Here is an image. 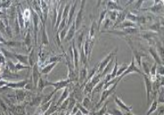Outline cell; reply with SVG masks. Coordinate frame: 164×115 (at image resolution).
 I'll list each match as a JSON object with an SVG mask.
<instances>
[{
  "label": "cell",
  "mask_w": 164,
  "mask_h": 115,
  "mask_svg": "<svg viewBox=\"0 0 164 115\" xmlns=\"http://www.w3.org/2000/svg\"><path fill=\"white\" fill-rule=\"evenodd\" d=\"M106 10L107 11H124L123 7L120 5L118 4L117 1H107L106 2Z\"/></svg>",
  "instance_id": "ac0fdd59"
},
{
  "label": "cell",
  "mask_w": 164,
  "mask_h": 115,
  "mask_svg": "<svg viewBox=\"0 0 164 115\" xmlns=\"http://www.w3.org/2000/svg\"><path fill=\"white\" fill-rule=\"evenodd\" d=\"M118 13H119V11H108L106 16H108V18L112 22H115L117 19V17H118Z\"/></svg>",
  "instance_id": "836d02e7"
},
{
  "label": "cell",
  "mask_w": 164,
  "mask_h": 115,
  "mask_svg": "<svg viewBox=\"0 0 164 115\" xmlns=\"http://www.w3.org/2000/svg\"><path fill=\"white\" fill-rule=\"evenodd\" d=\"M94 41H91L89 39V38L87 37L86 39L84 40V44H83V48H84V55L87 58V60L90 61V56H91V51H92V47L94 44Z\"/></svg>",
  "instance_id": "9c48e42d"
},
{
  "label": "cell",
  "mask_w": 164,
  "mask_h": 115,
  "mask_svg": "<svg viewBox=\"0 0 164 115\" xmlns=\"http://www.w3.org/2000/svg\"><path fill=\"white\" fill-rule=\"evenodd\" d=\"M30 12H31V11H30V10L29 9H26L25 10V11H24L23 18H24V20H25V22H26V24H27V21H29V18H30V15H31Z\"/></svg>",
  "instance_id": "bcb514c9"
},
{
  "label": "cell",
  "mask_w": 164,
  "mask_h": 115,
  "mask_svg": "<svg viewBox=\"0 0 164 115\" xmlns=\"http://www.w3.org/2000/svg\"><path fill=\"white\" fill-rule=\"evenodd\" d=\"M107 11H108L106 10V8H104V9L100 11V13H99V19H98V23H97V26H98L99 29H100V26H102V23L104 22V20L105 19V18H106Z\"/></svg>",
  "instance_id": "f1b7e54d"
},
{
  "label": "cell",
  "mask_w": 164,
  "mask_h": 115,
  "mask_svg": "<svg viewBox=\"0 0 164 115\" xmlns=\"http://www.w3.org/2000/svg\"><path fill=\"white\" fill-rule=\"evenodd\" d=\"M133 72H137V73H139V74H142V75H143L142 71H141L138 66H137V65H136V63H135V60H134L133 57V59H132V61L130 63V65H128L126 70L121 74L120 76L119 77V79L120 80H122V79H123L124 77H126V75H128L130 73H133Z\"/></svg>",
  "instance_id": "7a4b0ae2"
},
{
  "label": "cell",
  "mask_w": 164,
  "mask_h": 115,
  "mask_svg": "<svg viewBox=\"0 0 164 115\" xmlns=\"http://www.w3.org/2000/svg\"><path fill=\"white\" fill-rule=\"evenodd\" d=\"M87 75H88L87 66H83L82 69L79 71V76H78V80L80 81V83H82V85L84 84V82L86 80Z\"/></svg>",
  "instance_id": "484cf974"
},
{
  "label": "cell",
  "mask_w": 164,
  "mask_h": 115,
  "mask_svg": "<svg viewBox=\"0 0 164 115\" xmlns=\"http://www.w3.org/2000/svg\"><path fill=\"white\" fill-rule=\"evenodd\" d=\"M99 28L97 26V23L96 22L95 20L92 21V24L90 26V34H89V39L91 40V41H94L95 42L96 38H97V35L98 34L99 32Z\"/></svg>",
  "instance_id": "5bb4252c"
},
{
  "label": "cell",
  "mask_w": 164,
  "mask_h": 115,
  "mask_svg": "<svg viewBox=\"0 0 164 115\" xmlns=\"http://www.w3.org/2000/svg\"><path fill=\"white\" fill-rule=\"evenodd\" d=\"M90 104H91V99H90V96L84 97V98L83 99V102H82V106L84 108H86L87 110H90Z\"/></svg>",
  "instance_id": "e575fe53"
},
{
  "label": "cell",
  "mask_w": 164,
  "mask_h": 115,
  "mask_svg": "<svg viewBox=\"0 0 164 115\" xmlns=\"http://www.w3.org/2000/svg\"><path fill=\"white\" fill-rule=\"evenodd\" d=\"M148 53H149V54L153 57V59H155V63H156L157 65H163L162 60L161 59L160 56L158 55V53H157V52H156V47H152V46H150V47H149V49H148Z\"/></svg>",
  "instance_id": "ffe728a7"
},
{
  "label": "cell",
  "mask_w": 164,
  "mask_h": 115,
  "mask_svg": "<svg viewBox=\"0 0 164 115\" xmlns=\"http://www.w3.org/2000/svg\"><path fill=\"white\" fill-rule=\"evenodd\" d=\"M25 42H26V44L27 46H29L30 44H31V35H30V33L28 32L27 33V35L26 37V39H25Z\"/></svg>",
  "instance_id": "f907efd6"
},
{
  "label": "cell",
  "mask_w": 164,
  "mask_h": 115,
  "mask_svg": "<svg viewBox=\"0 0 164 115\" xmlns=\"http://www.w3.org/2000/svg\"><path fill=\"white\" fill-rule=\"evenodd\" d=\"M157 106H158V102H157V99L155 98L154 101L152 102V104L150 105V107H149V109H148V111H147L146 115H151L152 113H154L156 112Z\"/></svg>",
  "instance_id": "d6a6232c"
},
{
  "label": "cell",
  "mask_w": 164,
  "mask_h": 115,
  "mask_svg": "<svg viewBox=\"0 0 164 115\" xmlns=\"http://www.w3.org/2000/svg\"><path fill=\"white\" fill-rule=\"evenodd\" d=\"M127 66H128V65H126V63H123L122 65H121L118 68V71H117V74H116V78H119L121 74L124 72V71L126 70V68H127Z\"/></svg>",
  "instance_id": "b9f144b4"
},
{
  "label": "cell",
  "mask_w": 164,
  "mask_h": 115,
  "mask_svg": "<svg viewBox=\"0 0 164 115\" xmlns=\"http://www.w3.org/2000/svg\"><path fill=\"white\" fill-rule=\"evenodd\" d=\"M126 14H127V11H126V10H124V11H119L117 19H116L114 25L112 26V28H113V29H115L117 26H119V25H120V23H122L124 20H126Z\"/></svg>",
  "instance_id": "7402d4cb"
},
{
  "label": "cell",
  "mask_w": 164,
  "mask_h": 115,
  "mask_svg": "<svg viewBox=\"0 0 164 115\" xmlns=\"http://www.w3.org/2000/svg\"><path fill=\"white\" fill-rule=\"evenodd\" d=\"M127 43L129 44L130 48H131V50H132V52H133V59H134V60H135V63H136L137 66H138L139 68H140V67H141V62H142V61H141V58H142V57H146L145 53H140L139 51L136 50L135 47L133 45V43H132L131 39H129V38H127Z\"/></svg>",
  "instance_id": "3957f363"
},
{
  "label": "cell",
  "mask_w": 164,
  "mask_h": 115,
  "mask_svg": "<svg viewBox=\"0 0 164 115\" xmlns=\"http://www.w3.org/2000/svg\"><path fill=\"white\" fill-rule=\"evenodd\" d=\"M41 9L42 12L44 22L46 23L47 19L48 18V13H49V6H48L47 1H41Z\"/></svg>",
  "instance_id": "44dd1931"
},
{
  "label": "cell",
  "mask_w": 164,
  "mask_h": 115,
  "mask_svg": "<svg viewBox=\"0 0 164 115\" xmlns=\"http://www.w3.org/2000/svg\"><path fill=\"white\" fill-rule=\"evenodd\" d=\"M160 29H161V24L160 23H156L153 26H150L147 28V30L149 32H156V33L160 32Z\"/></svg>",
  "instance_id": "ab89813d"
},
{
  "label": "cell",
  "mask_w": 164,
  "mask_h": 115,
  "mask_svg": "<svg viewBox=\"0 0 164 115\" xmlns=\"http://www.w3.org/2000/svg\"><path fill=\"white\" fill-rule=\"evenodd\" d=\"M114 63V59H112L110 62H109V64L105 66V68L104 69V71L101 72V76H102V78H104V77H105V75L106 74H108V71L111 70V68H112V64Z\"/></svg>",
  "instance_id": "f35d334b"
},
{
  "label": "cell",
  "mask_w": 164,
  "mask_h": 115,
  "mask_svg": "<svg viewBox=\"0 0 164 115\" xmlns=\"http://www.w3.org/2000/svg\"><path fill=\"white\" fill-rule=\"evenodd\" d=\"M61 59H62V55H61V54H59V55H53L47 60V62H48V65L55 62L59 63L61 60Z\"/></svg>",
  "instance_id": "4dcf8cb0"
},
{
  "label": "cell",
  "mask_w": 164,
  "mask_h": 115,
  "mask_svg": "<svg viewBox=\"0 0 164 115\" xmlns=\"http://www.w3.org/2000/svg\"><path fill=\"white\" fill-rule=\"evenodd\" d=\"M72 49H73V66H74V70L76 71H79V62H80V55H79V52H78L77 45H76V42L75 40L72 39Z\"/></svg>",
  "instance_id": "ba28073f"
},
{
  "label": "cell",
  "mask_w": 164,
  "mask_h": 115,
  "mask_svg": "<svg viewBox=\"0 0 164 115\" xmlns=\"http://www.w3.org/2000/svg\"><path fill=\"white\" fill-rule=\"evenodd\" d=\"M86 1H81V7L78 11L77 14L75 18V25H76V30H80V27L83 24L84 21V6H85Z\"/></svg>",
  "instance_id": "5b68a950"
},
{
  "label": "cell",
  "mask_w": 164,
  "mask_h": 115,
  "mask_svg": "<svg viewBox=\"0 0 164 115\" xmlns=\"http://www.w3.org/2000/svg\"><path fill=\"white\" fill-rule=\"evenodd\" d=\"M69 97V86H68L67 87H65L64 90H63V92H62V93H61V95L60 98H59V100H58L57 103H56V106L59 107V106L61 105V103H62L64 100H66Z\"/></svg>",
  "instance_id": "d4e9b609"
},
{
  "label": "cell",
  "mask_w": 164,
  "mask_h": 115,
  "mask_svg": "<svg viewBox=\"0 0 164 115\" xmlns=\"http://www.w3.org/2000/svg\"><path fill=\"white\" fill-rule=\"evenodd\" d=\"M48 86V80H45V79H42L41 78L39 82H38V85H37V87H38V90L40 92H42L45 87Z\"/></svg>",
  "instance_id": "f546056e"
},
{
  "label": "cell",
  "mask_w": 164,
  "mask_h": 115,
  "mask_svg": "<svg viewBox=\"0 0 164 115\" xmlns=\"http://www.w3.org/2000/svg\"><path fill=\"white\" fill-rule=\"evenodd\" d=\"M28 60H29V63H30V65H32V66H34V65L35 62L34 60V50H32L31 51V53H30V55L28 56Z\"/></svg>",
  "instance_id": "f6af8a7d"
},
{
  "label": "cell",
  "mask_w": 164,
  "mask_h": 115,
  "mask_svg": "<svg viewBox=\"0 0 164 115\" xmlns=\"http://www.w3.org/2000/svg\"><path fill=\"white\" fill-rule=\"evenodd\" d=\"M41 79V71H39V65L35 63L33 66V80H34V87H37L38 82Z\"/></svg>",
  "instance_id": "e0dca14e"
},
{
  "label": "cell",
  "mask_w": 164,
  "mask_h": 115,
  "mask_svg": "<svg viewBox=\"0 0 164 115\" xmlns=\"http://www.w3.org/2000/svg\"><path fill=\"white\" fill-rule=\"evenodd\" d=\"M103 24V31H101V32H105V31H107V29L109 28V27L111 26V25H112V21L109 19L108 18H105V19L104 20V22L102 23Z\"/></svg>",
  "instance_id": "7bdbcfd3"
},
{
  "label": "cell",
  "mask_w": 164,
  "mask_h": 115,
  "mask_svg": "<svg viewBox=\"0 0 164 115\" xmlns=\"http://www.w3.org/2000/svg\"><path fill=\"white\" fill-rule=\"evenodd\" d=\"M156 50L157 53H158V55L160 56L161 59L163 61V46L162 45V44H161L160 42H158L157 44H156Z\"/></svg>",
  "instance_id": "8d00e7d4"
},
{
  "label": "cell",
  "mask_w": 164,
  "mask_h": 115,
  "mask_svg": "<svg viewBox=\"0 0 164 115\" xmlns=\"http://www.w3.org/2000/svg\"><path fill=\"white\" fill-rule=\"evenodd\" d=\"M56 115H66V112H60L58 114Z\"/></svg>",
  "instance_id": "816d5d0a"
},
{
  "label": "cell",
  "mask_w": 164,
  "mask_h": 115,
  "mask_svg": "<svg viewBox=\"0 0 164 115\" xmlns=\"http://www.w3.org/2000/svg\"><path fill=\"white\" fill-rule=\"evenodd\" d=\"M135 3V10H137V11H139V10L141 9V5H142V4L144 3V1H135L134 2Z\"/></svg>",
  "instance_id": "c3c4849f"
},
{
  "label": "cell",
  "mask_w": 164,
  "mask_h": 115,
  "mask_svg": "<svg viewBox=\"0 0 164 115\" xmlns=\"http://www.w3.org/2000/svg\"><path fill=\"white\" fill-rule=\"evenodd\" d=\"M58 63H52V64H48V65H47L46 66H44L43 68L41 69V74H44V75H48L50 71H52L53 69L54 68V66L57 65Z\"/></svg>",
  "instance_id": "83f0119b"
},
{
  "label": "cell",
  "mask_w": 164,
  "mask_h": 115,
  "mask_svg": "<svg viewBox=\"0 0 164 115\" xmlns=\"http://www.w3.org/2000/svg\"><path fill=\"white\" fill-rule=\"evenodd\" d=\"M107 113L112 115H124V113L120 111L119 109L112 108V109H107Z\"/></svg>",
  "instance_id": "ee69618b"
},
{
  "label": "cell",
  "mask_w": 164,
  "mask_h": 115,
  "mask_svg": "<svg viewBox=\"0 0 164 115\" xmlns=\"http://www.w3.org/2000/svg\"><path fill=\"white\" fill-rule=\"evenodd\" d=\"M76 106L78 108V111H80L81 113H82V114L83 115H89L90 114V111H89V110H87L86 108H84V106H82L79 102L77 101V103H76Z\"/></svg>",
  "instance_id": "60d3db41"
},
{
  "label": "cell",
  "mask_w": 164,
  "mask_h": 115,
  "mask_svg": "<svg viewBox=\"0 0 164 115\" xmlns=\"http://www.w3.org/2000/svg\"><path fill=\"white\" fill-rule=\"evenodd\" d=\"M104 84H105V82H104V80H101V81L95 87L93 88V90H92V92H91V94L92 95H94L95 93H97V92H99L101 90H103V87H104Z\"/></svg>",
  "instance_id": "1f68e13d"
},
{
  "label": "cell",
  "mask_w": 164,
  "mask_h": 115,
  "mask_svg": "<svg viewBox=\"0 0 164 115\" xmlns=\"http://www.w3.org/2000/svg\"><path fill=\"white\" fill-rule=\"evenodd\" d=\"M117 52H118V48H116L115 50H113L112 52H111V53H109L101 62L98 63V70H97V72H98V73H101L102 71H104L105 66H106V65L109 64V62L112 60V58L114 57V55L116 54Z\"/></svg>",
  "instance_id": "8992f818"
},
{
  "label": "cell",
  "mask_w": 164,
  "mask_h": 115,
  "mask_svg": "<svg viewBox=\"0 0 164 115\" xmlns=\"http://www.w3.org/2000/svg\"><path fill=\"white\" fill-rule=\"evenodd\" d=\"M143 79L145 82V86H146V91H147V102L150 101V94L153 91V83L149 79V76H147L146 74H143Z\"/></svg>",
  "instance_id": "9a60e30c"
},
{
  "label": "cell",
  "mask_w": 164,
  "mask_h": 115,
  "mask_svg": "<svg viewBox=\"0 0 164 115\" xmlns=\"http://www.w3.org/2000/svg\"><path fill=\"white\" fill-rule=\"evenodd\" d=\"M163 4V1H155V5L146 8V9H140L141 11H151L152 13H161L163 11V6L162 5Z\"/></svg>",
  "instance_id": "30bf717a"
},
{
  "label": "cell",
  "mask_w": 164,
  "mask_h": 115,
  "mask_svg": "<svg viewBox=\"0 0 164 115\" xmlns=\"http://www.w3.org/2000/svg\"><path fill=\"white\" fill-rule=\"evenodd\" d=\"M84 29H80L77 31V33L76 35V39L75 42L77 44L78 52L83 49V44H84Z\"/></svg>",
  "instance_id": "4fadbf2b"
},
{
  "label": "cell",
  "mask_w": 164,
  "mask_h": 115,
  "mask_svg": "<svg viewBox=\"0 0 164 115\" xmlns=\"http://www.w3.org/2000/svg\"><path fill=\"white\" fill-rule=\"evenodd\" d=\"M49 5L51 6H49V18H51V22H52V28H54V26L56 24V18H57V5H58V1H50Z\"/></svg>",
  "instance_id": "277c9868"
},
{
  "label": "cell",
  "mask_w": 164,
  "mask_h": 115,
  "mask_svg": "<svg viewBox=\"0 0 164 115\" xmlns=\"http://www.w3.org/2000/svg\"><path fill=\"white\" fill-rule=\"evenodd\" d=\"M120 81L121 80L119 79V80H118L117 82H115V83H114L112 86H111L109 88L103 91V92H102V94H101V97H100V99H99L98 103H97V106H96V108L100 107V106H101L104 102H105V100L109 98V96H111L112 93H114V92H115V90H116V87H117L118 84H119Z\"/></svg>",
  "instance_id": "6da1fadb"
},
{
  "label": "cell",
  "mask_w": 164,
  "mask_h": 115,
  "mask_svg": "<svg viewBox=\"0 0 164 115\" xmlns=\"http://www.w3.org/2000/svg\"><path fill=\"white\" fill-rule=\"evenodd\" d=\"M33 18H34V38H35V43L37 40V32L39 30V21H40V18L37 15V13L35 11H33Z\"/></svg>",
  "instance_id": "4316f807"
},
{
  "label": "cell",
  "mask_w": 164,
  "mask_h": 115,
  "mask_svg": "<svg viewBox=\"0 0 164 115\" xmlns=\"http://www.w3.org/2000/svg\"><path fill=\"white\" fill-rule=\"evenodd\" d=\"M137 25L128 21V20H124L122 23H120L119 26H117L116 28H119V30H123V29H129V28H136Z\"/></svg>",
  "instance_id": "cb8c5ba5"
},
{
  "label": "cell",
  "mask_w": 164,
  "mask_h": 115,
  "mask_svg": "<svg viewBox=\"0 0 164 115\" xmlns=\"http://www.w3.org/2000/svg\"><path fill=\"white\" fill-rule=\"evenodd\" d=\"M66 115H72L70 113H66Z\"/></svg>",
  "instance_id": "db71d44e"
},
{
  "label": "cell",
  "mask_w": 164,
  "mask_h": 115,
  "mask_svg": "<svg viewBox=\"0 0 164 115\" xmlns=\"http://www.w3.org/2000/svg\"><path fill=\"white\" fill-rule=\"evenodd\" d=\"M114 101H115V103L117 104V106L120 107L121 112H123V113H130V112L132 111V109H133V106H126V104H125L124 101L119 97H115Z\"/></svg>",
  "instance_id": "2e32d148"
},
{
  "label": "cell",
  "mask_w": 164,
  "mask_h": 115,
  "mask_svg": "<svg viewBox=\"0 0 164 115\" xmlns=\"http://www.w3.org/2000/svg\"><path fill=\"white\" fill-rule=\"evenodd\" d=\"M102 33L104 32H109L115 35H130V34H135L139 32V29L136 28H129V29H123V30H113V31H105L101 32Z\"/></svg>",
  "instance_id": "52a82bcc"
},
{
  "label": "cell",
  "mask_w": 164,
  "mask_h": 115,
  "mask_svg": "<svg viewBox=\"0 0 164 115\" xmlns=\"http://www.w3.org/2000/svg\"><path fill=\"white\" fill-rule=\"evenodd\" d=\"M66 3L65 1H58V5H59V8L57 9V18H56V24L54 26V29H58V27L60 26L61 21V17H62V13H63V10H64V7L66 5Z\"/></svg>",
  "instance_id": "7c38bea8"
},
{
  "label": "cell",
  "mask_w": 164,
  "mask_h": 115,
  "mask_svg": "<svg viewBox=\"0 0 164 115\" xmlns=\"http://www.w3.org/2000/svg\"><path fill=\"white\" fill-rule=\"evenodd\" d=\"M49 41H48V32L46 29V24H42V34H41V47L42 46H48Z\"/></svg>",
  "instance_id": "603a6c76"
},
{
  "label": "cell",
  "mask_w": 164,
  "mask_h": 115,
  "mask_svg": "<svg viewBox=\"0 0 164 115\" xmlns=\"http://www.w3.org/2000/svg\"><path fill=\"white\" fill-rule=\"evenodd\" d=\"M76 25H75V19H74V21L72 22V24H71V26H69V30H68V32H67V35L65 37V38H64V40L63 41H65V42H68L69 40H72L73 39V38L75 37L76 35Z\"/></svg>",
  "instance_id": "d6986e66"
},
{
  "label": "cell",
  "mask_w": 164,
  "mask_h": 115,
  "mask_svg": "<svg viewBox=\"0 0 164 115\" xmlns=\"http://www.w3.org/2000/svg\"><path fill=\"white\" fill-rule=\"evenodd\" d=\"M163 87L162 88V92H159V95H158V99H157V102L158 104L159 103H162V105L163 104Z\"/></svg>",
  "instance_id": "7dc6e473"
},
{
  "label": "cell",
  "mask_w": 164,
  "mask_h": 115,
  "mask_svg": "<svg viewBox=\"0 0 164 115\" xmlns=\"http://www.w3.org/2000/svg\"><path fill=\"white\" fill-rule=\"evenodd\" d=\"M57 110H58V106L56 105H53V103L51 104V106H49V108L48 109V111L44 113L43 115H51L57 113Z\"/></svg>",
  "instance_id": "74e56055"
},
{
  "label": "cell",
  "mask_w": 164,
  "mask_h": 115,
  "mask_svg": "<svg viewBox=\"0 0 164 115\" xmlns=\"http://www.w3.org/2000/svg\"><path fill=\"white\" fill-rule=\"evenodd\" d=\"M156 70H158V72H157L156 74L160 75L161 77H162V76H163V65H160V67H159L158 69H156Z\"/></svg>",
  "instance_id": "681fc988"
},
{
  "label": "cell",
  "mask_w": 164,
  "mask_h": 115,
  "mask_svg": "<svg viewBox=\"0 0 164 115\" xmlns=\"http://www.w3.org/2000/svg\"><path fill=\"white\" fill-rule=\"evenodd\" d=\"M69 84H70V82L68 80H59L57 82H50V81H48V86H51L54 87V92H56L57 91H59L61 89L67 87L68 86H69Z\"/></svg>",
  "instance_id": "8fae6325"
},
{
  "label": "cell",
  "mask_w": 164,
  "mask_h": 115,
  "mask_svg": "<svg viewBox=\"0 0 164 115\" xmlns=\"http://www.w3.org/2000/svg\"><path fill=\"white\" fill-rule=\"evenodd\" d=\"M124 115H134V114H133V113L130 112V113H124Z\"/></svg>",
  "instance_id": "f5cc1de1"
},
{
  "label": "cell",
  "mask_w": 164,
  "mask_h": 115,
  "mask_svg": "<svg viewBox=\"0 0 164 115\" xmlns=\"http://www.w3.org/2000/svg\"><path fill=\"white\" fill-rule=\"evenodd\" d=\"M108 103H109V101H106L105 103L104 104V106H102L100 109H99V111H97V112H95L94 111V113L95 115H104L106 113H107V105H108Z\"/></svg>",
  "instance_id": "d590c367"
}]
</instances>
